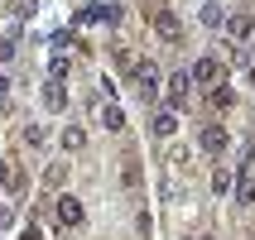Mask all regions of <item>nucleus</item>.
Segmentation results:
<instances>
[{
  "mask_svg": "<svg viewBox=\"0 0 255 240\" xmlns=\"http://www.w3.org/2000/svg\"><path fill=\"white\" fill-rule=\"evenodd\" d=\"M53 216H58V226H63V231H72V226H82V202H77V197H72V192H63V197H58L53 202Z\"/></svg>",
  "mask_w": 255,
  "mask_h": 240,
  "instance_id": "nucleus-1",
  "label": "nucleus"
},
{
  "mask_svg": "<svg viewBox=\"0 0 255 240\" xmlns=\"http://www.w3.org/2000/svg\"><path fill=\"white\" fill-rule=\"evenodd\" d=\"M149 24H154V34H159L164 43H178V39H183V24H178V14H173V10H154Z\"/></svg>",
  "mask_w": 255,
  "mask_h": 240,
  "instance_id": "nucleus-2",
  "label": "nucleus"
},
{
  "mask_svg": "<svg viewBox=\"0 0 255 240\" xmlns=\"http://www.w3.org/2000/svg\"><path fill=\"white\" fill-rule=\"evenodd\" d=\"M116 19H121V5H101V0L77 14V24H116Z\"/></svg>",
  "mask_w": 255,
  "mask_h": 240,
  "instance_id": "nucleus-3",
  "label": "nucleus"
},
{
  "mask_svg": "<svg viewBox=\"0 0 255 240\" xmlns=\"http://www.w3.org/2000/svg\"><path fill=\"white\" fill-rule=\"evenodd\" d=\"M236 202H241V207H251V202H255V154L246 159V168H241V183H236Z\"/></svg>",
  "mask_w": 255,
  "mask_h": 240,
  "instance_id": "nucleus-4",
  "label": "nucleus"
},
{
  "mask_svg": "<svg viewBox=\"0 0 255 240\" xmlns=\"http://www.w3.org/2000/svg\"><path fill=\"white\" fill-rule=\"evenodd\" d=\"M202 149H207V154H227V144H231V135H227V130H222V125H202Z\"/></svg>",
  "mask_w": 255,
  "mask_h": 240,
  "instance_id": "nucleus-5",
  "label": "nucleus"
},
{
  "mask_svg": "<svg viewBox=\"0 0 255 240\" xmlns=\"http://www.w3.org/2000/svg\"><path fill=\"white\" fill-rule=\"evenodd\" d=\"M135 82H140L135 91H140V96L149 101V96L159 91V68H154V63H140V68H135Z\"/></svg>",
  "mask_w": 255,
  "mask_h": 240,
  "instance_id": "nucleus-6",
  "label": "nucleus"
},
{
  "mask_svg": "<svg viewBox=\"0 0 255 240\" xmlns=\"http://www.w3.org/2000/svg\"><path fill=\"white\" fill-rule=\"evenodd\" d=\"M188 77H193V82H217V77H222V63L207 53V58H198V63L188 68Z\"/></svg>",
  "mask_w": 255,
  "mask_h": 240,
  "instance_id": "nucleus-7",
  "label": "nucleus"
},
{
  "mask_svg": "<svg viewBox=\"0 0 255 240\" xmlns=\"http://www.w3.org/2000/svg\"><path fill=\"white\" fill-rule=\"evenodd\" d=\"M188 86H193L188 72H173V77H169V111H178V106L188 101Z\"/></svg>",
  "mask_w": 255,
  "mask_h": 240,
  "instance_id": "nucleus-8",
  "label": "nucleus"
},
{
  "mask_svg": "<svg viewBox=\"0 0 255 240\" xmlns=\"http://www.w3.org/2000/svg\"><path fill=\"white\" fill-rule=\"evenodd\" d=\"M227 34H231L236 43H246V39L255 34V19H251V14H227Z\"/></svg>",
  "mask_w": 255,
  "mask_h": 240,
  "instance_id": "nucleus-9",
  "label": "nucleus"
},
{
  "mask_svg": "<svg viewBox=\"0 0 255 240\" xmlns=\"http://www.w3.org/2000/svg\"><path fill=\"white\" fill-rule=\"evenodd\" d=\"M43 106H48V111H63V106H68V91H63V82H53V77L43 82Z\"/></svg>",
  "mask_w": 255,
  "mask_h": 240,
  "instance_id": "nucleus-10",
  "label": "nucleus"
},
{
  "mask_svg": "<svg viewBox=\"0 0 255 240\" xmlns=\"http://www.w3.org/2000/svg\"><path fill=\"white\" fill-rule=\"evenodd\" d=\"M19 183H24V173L14 168L10 159H0V187H5V192H14V187H19Z\"/></svg>",
  "mask_w": 255,
  "mask_h": 240,
  "instance_id": "nucleus-11",
  "label": "nucleus"
},
{
  "mask_svg": "<svg viewBox=\"0 0 255 240\" xmlns=\"http://www.w3.org/2000/svg\"><path fill=\"white\" fill-rule=\"evenodd\" d=\"M173 130H178V115H173V111H159L154 115V135H159V140H169Z\"/></svg>",
  "mask_w": 255,
  "mask_h": 240,
  "instance_id": "nucleus-12",
  "label": "nucleus"
},
{
  "mask_svg": "<svg viewBox=\"0 0 255 240\" xmlns=\"http://www.w3.org/2000/svg\"><path fill=\"white\" fill-rule=\"evenodd\" d=\"M222 19H227V10H222V0H207V5H202V24H207V29H217Z\"/></svg>",
  "mask_w": 255,
  "mask_h": 240,
  "instance_id": "nucleus-13",
  "label": "nucleus"
},
{
  "mask_svg": "<svg viewBox=\"0 0 255 240\" xmlns=\"http://www.w3.org/2000/svg\"><path fill=\"white\" fill-rule=\"evenodd\" d=\"M82 144H87V135H82V130H77V125H63V149H68V154H77Z\"/></svg>",
  "mask_w": 255,
  "mask_h": 240,
  "instance_id": "nucleus-14",
  "label": "nucleus"
},
{
  "mask_svg": "<svg viewBox=\"0 0 255 240\" xmlns=\"http://www.w3.org/2000/svg\"><path fill=\"white\" fill-rule=\"evenodd\" d=\"M121 183H126V187H140V159H126V163H121Z\"/></svg>",
  "mask_w": 255,
  "mask_h": 240,
  "instance_id": "nucleus-15",
  "label": "nucleus"
},
{
  "mask_svg": "<svg viewBox=\"0 0 255 240\" xmlns=\"http://www.w3.org/2000/svg\"><path fill=\"white\" fill-rule=\"evenodd\" d=\"M101 120H106V130H126V115H121V106H106V111H101Z\"/></svg>",
  "mask_w": 255,
  "mask_h": 240,
  "instance_id": "nucleus-16",
  "label": "nucleus"
},
{
  "mask_svg": "<svg viewBox=\"0 0 255 240\" xmlns=\"http://www.w3.org/2000/svg\"><path fill=\"white\" fill-rule=\"evenodd\" d=\"M212 192H217V197H227V192H231V168H217L212 173Z\"/></svg>",
  "mask_w": 255,
  "mask_h": 240,
  "instance_id": "nucleus-17",
  "label": "nucleus"
},
{
  "mask_svg": "<svg viewBox=\"0 0 255 240\" xmlns=\"http://www.w3.org/2000/svg\"><path fill=\"white\" fill-rule=\"evenodd\" d=\"M63 72H68V58L53 53V63H48V77H53V82H63Z\"/></svg>",
  "mask_w": 255,
  "mask_h": 240,
  "instance_id": "nucleus-18",
  "label": "nucleus"
},
{
  "mask_svg": "<svg viewBox=\"0 0 255 240\" xmlns=\"http://www.w3.org/2000/svg\"><path fill=\"white\" fill-rule=\"evenodd\" d=\"M63 178H68V163H53V168H48V187H58Z\"/></svg>",
  "mask_w": 255,
  "mask_h": 240,
  "instance_id": "nucleus-19",
  "label": "nucleus"
},
{
  "mask_svg": "<svg viewBox=\"0 0 255 240\" xmlns=\"http://www.w3.org/2000/svg\"><path fill=\"white\" fill-rule=\"evenodd\" d=\"M14 53H19V43H14V39H5V43H0V63H10Z\"/></svg>",
  "mask_w": 255,
  "mask_h": 240,
  "instance_id": "nucleus-20",
  "label": "nucleus"
},
{
  "mask_svg": "<svg viewBox=\"0 0 255 240\" xmlns=\"http://www.w3.org/2000/svg\"><path fill=\"white\" fill-rule=\"evenodd\" d=\"M53 48H58V53H63V48H72V34H68V29H58V34H53Z\"/></svg>",
  "mask_w": 255,
  "mask_h": 240,
  "instance_id": "nucleus-21",
  "label": "nucleus"
},
{
  "mask_svg": "<svg viewBox=\"0 0 255 240\" xmlns=\"http://www.w3.org/2000/svg\"><path fill=\"white\" fill-rule=\"evenodd\" d=\"M212 106H231V91H227V86H212Z\"/></svg>",
  "mask_w": 255,
  "mask_h": 240,
  "instance_id": "nucleus-22",
  "label": "nucleus"
},
{
  "mask_svg": "<svg viewBox=\"0 0 255 240\" xmlns=\"http://www.w3.org/2000/svg\"><path fill=\"white\" fill-rule=\"evenodd\" d=\"M14 226V207H0V231H10Z\"/></svg>",
  "mask_w": 255,
  "mask_h": 240,
  "instance_id": "nucleus-23",
  "label": "nucleus"
},
{
  "mask_svg": "<svg viewBox=\"0 0 255 240\" xmlns=\"http://www.w3.org/2000/svg\"><path fill=\"white\" fill-rule=\"evenodd\" d=\"M19 240H43V236H39L34 226H24V231H19Z\"/></svg>",
  "mask_w": 255,
  "mask_h": 240,
  "instance_id": "nucleus-24",
  "label": "nucleus"
},
{
  "mask_svg": "<svg viewBox=\"0 0 255 240\" xmlns=\"http://www.w3.org/2000/svg\"><path fill=\"white\" fill-rule=\"evenodd\" d=\"M5 91H10V77H5V72H0V96H5Z\"/></svg>",
  "mask_w": 255,
  "mask_h": 240,
  "instance_id": "nucleus-25",
  "label": "nucleus"
},
{
  "mask_svg": "<svg viewBox=\"0 0 255 240\" xmlns=\"http://www.w3.org/2000/svg\"><path fill=\"white\" fill-rule=\"evenodd\" d=\"M251 82H255V68H251Z\"/></svg>",
  "mask_w": 255,
  "mask_h": 240,
  "instance_id": "nucleus-26",
  "label": "nucleus"
},
{
  "mask_svg": "<svg viewBox=\"0 0 255 240\" xmlns=\"http://www.w3.org/2000/svg\"><path fill=\"white\" fill-rule=\"evenodd\" d=\"M251 53H255V43H251Z\"/></svg>",
  "mask_w": 255,
  "mask_h": 240,
  "instance_id": "nucleus-27",
  "label": "nucleus"
},
{
  "mask_svg": "<svg viewBox=\"0 0 255 240\" xmlns=\"http://www.w3.org/2000/svg\"><path fill=\"white\" fill-rule=\"evenodd\" d=\"M202 240H207V236H202Z\"/></svg>",
  "mask_w": 255,
  "mask_h": 240,
  "instance_id": "nucleus-28",
  "label": "nucleus"
}]
</instances>
